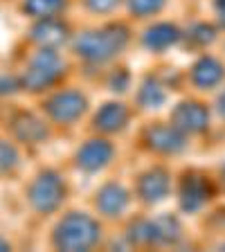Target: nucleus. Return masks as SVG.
I'll use <instances>...</instances> for the list:
<instances>
[{
    "label": "nucleus",
    "instance_id": "18",
    "mask_svg": "<svg viewBox=\"0 0 225 252\" xmlns=\"http://www.w3.org/2000/svg\"><path fill=\"white\" fill-rule=\"evenodd\" d=\"M65 0H25V11L38 18H52L63 9Z\"/></svg>",
    "mask_w": 225,
    "mask_h": 252
},
{
    "label": "nucleus",
    "instance_id": "2",
    "mask_svg": "<svg viewBox=\"0 0 225 252\" xmlns=\"http://www.w3.org/2000/svg\"><path fill=\"white\" fill-rule=\"evenodd\" d=\"M129 41L124 27H108L101 32H86L74 41V50L79 57L88 61H108L115 57Z\"/></svg>",
    "mask_w": 225,
    "mask_h": 252
},
{
    "label": "nucleus",
    "instance_id": "27",
    "mask_svg": "<svg viewBox=\"0 0 225 252\" xmlns=\"http://www.w3.org/2000/svg\"><path fill=\"white\" fill-rule=\"evenodd\" d=\"M219 108H221V113L225 115V93L221 94V99H219Z\"/></svg>",
    "mask_w": 225,
    "mask_h": 252
},
{
    "label": "nucleus",
    "instance_id": "6",
    "mask_svg": "<svg viewBox=\"0 0 225 252\" xmlns=\"http://www.w3.org/2000/svg\"><path fill=\"white\" fill-rule=\"evenodd\" d=\"M171 122L183 133H198L207 126V110L196 101H185L173 110Z\"/></svg>",
    "mask_w": 225,
    "mask_h": 252
},
{
    "label": "nucleus",
    "instance_id": "31",
    "mask_svg": "<svg viewBox=\"0 0 225 252\" xmlns=\"http://www.w3.org/2000/svg\"><path fill=\"white\" fill-rule=\"evenodd\" d=\"M223 176H225V167H223Z\"/></svg>",
    "mask_w": 225,
    "mask_h": 252
},
{
    "label": "nucleus",
    "instance_id": "14",
    "mask_svg": "<svg viewBox=\"0 0 225 252\" xmlns=\"http://www.w3.org/2000/svg\"><path fill=\"white\" fill-rule=\"evenodd\" d=\"M126 117H129V113H126V108L122 104H106L104 108L97 113L95 124H97V128H101V131L113 133V131H120L122 126L126 124Z\"/></svg>",
    "mask_w": 225,
    "mask_h": 252
},
{
    "label": "nucleus",
    "instance_id": "7",
    "mask_svg": "<svg viewBox=\"0 0 225 252\" xmlns=\"http://www.w3.org/2000/svg\"><path fill=\"white\" fill-rule=\"evenodd\" d=\"M113 158V147L106 140H90L77 153V162L86 171H97Z\"/></svg>",
    "mask_w": 225,
    "mask_h": 252
},
{
    "label": "nucleus",
    "instance_id": "23",
    "mask_svg": "<svg viewBox=\"0 0 225 252\" xmlns=\"http://www.w3.org/2000/svg\"><path fill=\"white\" fill-rule=\"evenodd\" d=\"M192 38H194L196 43H200V45L212 43V41H214V27H210V25H196L194 30H192Z\"/></svg>",
    "mask_w": 225,
    "mask_h": 252
},
{
    "label": "nucleus",
    "instance_id": "10",
    "mask_svg": "<svg viewBox=\"0 0 225 252\" xmlns=\"http://www.w3.org/2000/svg\"><path fill=\"white\" fill-rule=\"evenodd\" d=\"M126 203H129V194L120 185H106L97 196V207L106 216H117L120 212H124Z\"/></svg>",
    "mask_w": 225,
    "mask_h": 252
},
{
    "label": "nucleus",
    "instance_id": "20",
    "mask_svg": "<svg viewBox=\"0 0 225 252\" xmlns=\"http://www.w3.org/2000/svg\"><path fill=\"white\" fill-rule=\"evenodd\" d=\"M131 241L135 243H151L156 241V227H153V220H137L133 223L131 230H129Z\"/></svg>",
    "mask_w": 225,
    "mask_h": 252
},
{
    "label": "nucleus",
    "instance_id": "17",
    "mask_svg": "<svg viewBox=\"0 0 225 252\" xmlns=\"http://www.w3.org/2000/svg\"><path fill=\"white\" fill-rule=\"evenodd\" d=\"M156 227V241L160 243H176L180 239V223L171 216H160L153 220Z\"/></svg>",
    "mask_w": 225,
    "mask_h": 252
},
{
    "label": "nucleus",
    "instance_id": "26",
    "mask_svg": "<svg viewBox=\"0 0 225 252\" xmlns=\"http://www.w3.org/2000/svg\"><path fill=\"white\" fill-rule=\"evenodd\" d=\"M0 86H2V88H0V93H14L16 90V81L14 79H0Z\"/></svg>",
    "mask_w": 225,
    "mask_h": 252
},
{
    "label": "nucleus",
    "instance_id": "19",
    "mask_svg": "<svg viewBox=\"0 0 225 252\" xmlns=\"http://www.w3.org/2000/svg\"><path fill=\"white\" fill-rule=\"evenodd\" d=\"M162 101H164V90L160 88L156 81L149 79L147 84H144V88H142V93H140V104L147 106V108H158Z\"/></svg>",
    "mask_w": 225,
    "mask_h": 252
},
{
    "label": "nucleus",
    "instance_id": "29",
    "mask_svg": "<svg viewBox=\"0 0 225 252\" xmlns=\"http://www.w3.org/2000/svg\"><path fill=\"white\" fill-rule=\"evenodd\" d=\"M216 7H219V9H225V0H216Z\"/></svg>",
    "mask_w": 225,
    "mask_h": 252
},
{
    "label": "nucleus",
    "instance_id": "24",
    "mask_svg": "<svg viewBox=\"0 0 225 252\" xmlns=\"http://www.w3.org/2000/svg\"><path fill=\"white\" fill-rule=\"evenodd\" d=\"M93 11H110L120 0H86Z\"/></svg>",
    "mask_w": 225,
    "mask_h": 252
},
{
    "label": "nucleus",
    "instance_id": "32",
    "mask_svg": "<svg viewBox=\"0 0 225 252\" xmlns=\"http://www.w3.org/2000/svg\"><path fill=\"white\" fill-rule=\"evenodd\" d=\"M223 250H225V246H223Z\"/></svg>",
    "mask_w": 225,
    "mask_h": 252
},
{
    "label": "nucleus",
    "instance_id": "4",
    "mask_svg": "<svg viewBox=\"0 0 225 252\" xmlns=\"http://www.w3.org/2000/svg\"><path fill=\"white\" fill-rule=\"evenodd\" d=\"M63 200V183L57 173H41L34 185L30 187V203L38 212H52L57 210Z\"/></svg>",
    "mask_w": 225,
    "mask_h": 252
},
{
    "label": "nucleus",
    "instance_id": "25",
    "mask_svg": "<svg viewBox=\"0 0 225 252\" xmlns=\"http://www.w3.org/2000/svg\"><path fill=\"white\" fill-rule=\"evenodd\" d=\"M126 84H129V74H126V72H117L115 77L110 79L113 90H126Z\"/></svg>",
    "mask_w": 225,
    "mask_h": 252
},
{
    "label": "nucleus",
    "instance_id": "1",
    "mask_svg": "<svg viewBox=\"0 0 225 252\" xmlns=\"http://www.w3.org/2000/svg\"><path fill=\"white\" fill-rule=\"evenodd\" d=\"M99 239V225L86 214H68L54 230V246L61 250H88Z\"/></svg>",
    "mask_w": 225,
    "mask_h": 252
},
{
    "label": "nucleus",
    "instance_id": "13",
    "mask_svg": "<svg viewBox=\"0 0 225 252\" xmlns=\"http://www.w3.org/2000/svg\"><path fill=\"white\" fill-rule=\"evenodd\" d=\"M180 200H183V207L187 212H196L200 205L207 200V185L203 178L198 176H192L183 183V191H180Z\"/></svg>",
    "mask_w": 225,
    "mask_h": 252
},
{
    "label": "nucleus",
    "instance_id": "5",
    "mask_svg": "<svg viewBox=\"0 0 225 252\" xmlns=\"http://www.w3.org/2000/svg\"><path fill=\"white\" fill-rule=\"evenodd\" d=\"M86 108V99L74 90L59 93L47 101V113L57 122H74Z\"/></svg>",
    "mask_w": 225,
    "mask_h": 252
},
{
    "label": "nucleus",
    "instance_id": "21",
    "mask_svg": "<svg viewBox=\"0 0 225 252\" xmlns=\"http://www.w3.org/2000/svg\"><path fill=\"white\" fill-rule=\"evenodd\" d=\"M164 5V0H129V9L137 16H149L160 11Z\"/></svg>",
    "mask_w": 225,
    "mask_h": 252
},
{
    "label": "nucleus",
    "instance_id": "22",
    "mask_svg": "<svg viewBox=\"0 0 225 252\" xmlns=\"http://www.w3.org/2000/svg\"><path fill=\"white\" fill-rule=\"evenodd\" d=\"M16 160H18L16 149L9 147V144H5V142H0V173L9 171V169L16 164Z\"/></svg>",
    "mask_w": 225,
    "mask_h": 252
},
{
    "label": "nucleus",
    "instance_id": "28",
    "mask_svg": "<svg viewBox=\"0 0 225 252\" xmlns=\"http://www.w3.org/2000/svg\"><path fill=\"white\" fill-rule=\"evenodd\" d=\"M0 250H9V246H7V241H2V239H0Z\"/></svg>",
    "mask_w": 225,
    "mask_h": 252
},
{
    "label": "nucleus",
    "instance_id": "9",
    "mask_svg": "<svg viewBox=\"0 0 225 252\" xmlns=\"http://www.w3.org/2000/svg\"><path fill=\"white\" fill-rule=\"evenodd\" d=\"M140 196L147 203H158V200H162L169 191V178L167 173L162 169H153V171L144 173L140 178Z\"/></svg>",
    "mask_w": 225,
    "mask_h": 252
},
{
    "label": "nucleus",
    "instance_id": "3",
    "mask_svg": "<svg viewBox=\"0 0 225 252\" xmlns=\"http://www.w3.org/2000/svg\"><path fill=\"white\" fill-rule=\"evenodd\" d=\"M61 72H63L61 57L50 47H43L41 52L32 59L30 68H27L25 77H23V86L27 90H41L52 84Z\"/></svg>",
    "mask_w": 225,
    "mask_h": 252
},
{
    "label": "nucleus",
    "instance_id": "12",
    "mask_svg": "<svg viewBox=\"0 0 225 252\" xmlns=\"http://www.w3.org/2000/svg\"><path fill=\"white\" fill-rule=\"evenodd\" d=\"M65 32L68 30H65L63 23L54 21V18H45V21L38 23V25L32 30V38L45 47H57L65 41Z\"/></svg>",
    "mask_w": 225,
    "mask_h": 252
},
{
    "label": "nucleus",
    "instance_id": "11",
    "mask_svg": "<svg viewBox=\"0 0 225 252\" xmlns=\"http://www.w3.org/2000/svg\"><path fill=\"white\" fill-rule=\"evenodd\" d=\"M221 79H223V65L212 57L200 59L194 65V70H192V81L196 86H200V88H212V86L219 84Z\"/></svg>",
    "mask_w": 225,
    "mask_h": 252
},
{
    "label": "nucleus",
    "instance_id": "8",
    "mask_svg": "<svg viewBox=\"0 0 225 252\" xmlns=\"http://www.w3.org/2000/svg\"><path fill=\"white\" fill-rule=\"evenodd\" d=\"M147 140L156 151H162V153H178L185 149V135L180 128L176 126H153L149 128L147 133Z\"/></svg>",
    "mask_w": 225,
    "mask_h": 252
},
{
    "label": "nucleus",
    "instance_id": "15",
    "mask_svg": "<svg viewBox=\"0 0 225 252\" xmlns=\"http://www.w3.org/2000/svg\"><path fill=\"white\" fill-rule=\"evenodd\" d=\"M178 38H180V34L176 27L167 25V23H160V25H153L151 30H147V34H144V45L151 47V50H164V47L173 45Z\"/></svg>",
    "mask_w": 225,
    "mask_h": 252
},
{
    "label": "nucleus",
    "instance_id": "30",
    "mask_svg": "<svg viewBox=\"0 0 225 252\" xmlns=\"http://www.w3.org/2000/svg\"><path fill=\"white\" fill-rule=\"evenodd\" d=\"M221 23L225 25V9H221Z\"/></svg>",
    "mask_w": 225,
    "mask_h": 252
},
{
    "label": "nucleus",
    "instance_id": "16",
    "mask_svg": "<svg viewBox=\"0 0 225 252\" xmlns=\"http://www.w3.org/2000/svg\"><path fill=\"white\" fill-rule=\"evenodd\" d=\"M14 128H16V135L25 142H38L47 135L43 122L36 120V117H32V115H21L16 120Z\"/></svg>",
    "mask_w": 225,
    "mask_h": 252
}]
</instances>
